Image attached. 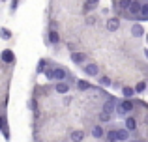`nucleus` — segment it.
<instances>
[{
    "label": "nucleus",
    "instance_id": "obj_1",
    "mask_svg": "<svg viewBox=\"0 0 148 142\" xmlns=\"http://www.w3.org/2000/svg\"><path fill=\"white\" fill-rule=\"evenodd\" d=\"M84 73H86L88 77H98L99 75V67L96 66V64H86V66H84Z\"/></svg>",
    "mask_w": 148,
    "mask_h": 142
},
{
    "label": "nucleus",
    "instance_id": "obj_2",
    "mask_svg": "<svg viewBox=\"0 0 148 142\" xmlns=\"http://www.w3.org/2000/svg\"><path fill=\"white\" fill-rule=\"evenodd\" d=\"M114 107H116V99L114 97H109L107 101L103 103V112H107V114L114 112Z\"/></svg>",
    "mask_w": 148,
    "mask_h": 142
},
{
    "label": "nucleus",
    "instance_id": "obj_3",
    "mask_svg": "<svg viewBox=\"0 0 148 142\" xmlns=\"http://www.w3.org/2000/svg\"><path fill=\"white\" fill-rule=\"evenodd\" d=\"M53 79H56L58 82H62V80L66 79V69L62 66H58V67H54L53 69Z\"/></svg>",
    "mask_w": 148,
    "mask_h": 142
},
{
    "label": "nucleus",
    "instance_id": "obj_4",
    "mask_svg": "<svg viewBox=\"0 0 148 142\" xmlns=\"http://www.w3.org/2000/svg\"><path fill=\"white\" fill-rule=\"evenodd\" d=\"M118 28H120V21L116 17H111L107 21V30H109V32H116Z\"/></svg>",
    "mask_w": 148,
    "mask_h": 142
},
{
    "label": "nucleus",
    "instance_id": "obj_5",
    "mask_svg": "<svg viewBox=\"0 0 148 142\" xmlns=\"http://www.w3.org/2000/svg\"><path fill=\"white\" fill-rule=\"evenodd\" d=\"M127 11H130L131 15H139V11H141V2H139V0H131Z\"/></svg>",
    "mask_w": 148,
    "mask_h": 142
},
{
    "label": "nucleus",
    "instance_id": "obj_6",
    "mask_svg": "<svg viewBox=\"0 0 148 142\" xmlns=\"http://www.w3.org/2000/svg\"><path fill=\"white\" fill-rule=\"evenodd\" d=\"M124 129H126L127 133H130V131H135V129H137V120H135L133 116L126 118V127H124Z\"/></svg>",
    "mask_w": 148,
    "mask_h": 142
},
{
    "label": "nucleus",
    "instance_id": "obj_7",
    "mask_svg": "<svg viewBox=\"0 0 148 142\" xmlns=\"http://www.w3.org/2000/svg\"><path fill=\"white\" fill-rule=\"evenodd\" d=\"M84 60H86L84 52H71V62L73 64H84Z\"/></svg>",
    "mask_w": 148,
    "mask_h": 142
},
{
    "label": "nucleus",
    "instance_id": "obj_8",
    "mask_svg": "<svg viewBox=\"0 0 148 142\" xmlns=\"http://www.w3.org/2000/svg\"><path fill=\"white\" fill-rule=\"evenodd\" d=\"M118 107H120V109H122L124 112L127 114V112H131V110H133V101H131V99H124V101L120 103Z\"/></svg>",
    "mask_w": 148,
    "mask_h": 142
},
{
    "label": "nucleus",
    "instance_id": "obj_9",
    "mask_svg": "<svg viewBox=\"0 0 148 142\" xmlns=\"http://www.w3.org/2000/svg\"><path fill=\"white\" fill-rule=\"evenodd\" d=\"M127 137H130V133L126 129H116V142H126Z\"/></svg>",
    "mask_w": 148,
    "mask_h": 142
},
{
    "label": "nucleus",
    "instance_id": "obj_10",
    "mask_svg": "<svg viewBox=\"0 0 148 142\" xmlns=\"http://www.w3.org/2000/svg\"><path fill=\"white\" fill-rule=\"evenodd\" d=\"M54 88H56L58 94H68V92H69V84L64 82V80H62V82H56V86H54Z\"/></svg>",
    "mask_w": 148,
    "mask_h": 142
},
{
    "label": "nucleus",
    "instance_id": "obj_11",
    "mask_svg": "<svg viewBox=\"0 0 148 142\" xmlns=\"http://www.w3.org/2000/svg\"><path fill=\"white\" fill-rule=\"evenodd\" d=\"M103 127H101V125H96V127H92V137H94V139H103Z\"/></svg>",
    "mask_w": 148,
    "mask_h": 142
},
{
    "label": "nucleus",
    "instance_id": "obj_12",
    "mask_svg": "<svg viewBox=\"0 0 148 142\" xmlns=\"http://www.w3.org/2000/svg\"><path fill=\"white\" fill-rule=\"evenodd\" d=\"M131 34H133L135 37H141L143 34H145V30H143L141 24H133V28H131Z\"/></svg>",
    "mask_w": 148,
    "mask_h": 142
},
{
    "label": "nucleus",
    "instance_id": "obj_13",
    "mask_svg": "<svg viewBox=\"0 0 148 142\" xmlns=\"http://www.w3.org/2000/svg\"><path fill=\"white\" fill-rule=\"evenodd\" d=\"M83 139H84V133L83 131H73L71 133V140L73 142H83Z\"/></svg>",
    "mask_w": 148,
    "mask_h": 142
},
{
    "label": "nucleus",
    "instance_id": "obj_14",
    "mask_svg": "<svg viewBox=\"0 0 148 142\" xmlns=\"http://www.w3.org/2000/svg\"><path fill=\"white\" fill-rule=\"evenodd\" d=\"M2 60L6 64H11V62H13V52H11V51H4L2 52Z\"/></svg>",
    "mask_w": 148,
    "mask_h": 142
},
{
    "label": "nucleus",
    "instance_id": "obj_15",
    "mask_svg": "<svg viewBox=\"0 0 148 142\" xmlns=\"http://www.w3.org/2000/svg\"><path fill=\"white\" fill-rule=\"evenodd\" d=\"M77 88H79L81 92L90 90V82H88V80H77Z\"/></svg>",
    "mask_w": 148,
    "mask_h": 142
},
{
    "label": "nucleus",
    "instance_id": "obj_16",
    "mask_svg": "<svg viewBox=\"0 0 148 142\" xmlns=\"http://www.w3.org/2000/svg\"><path fill=\"white\" fill-rule=\"evenodd\" d=\"M105 139H107V142H116V129L107 131V133H105Z\"/></svg>",
    "mask_w": 148,
    "mask_h": 142
},
{
    "label": "nucleus",
    "instance_id": "obj_17",
    "mask_svg": "<svg viewBox=\"0 0 148 142\" xmlns=\"http://www.w3.org/2000/svg\"><path fill=\"white\" fill-rule=\"evenodd\" d=\"M49 41H51V43H58V41H60V36H58V32L51 30V32H49Z\"/></svg>",
    "mask_w": 148,
    "mask_h": 142
},
{
    "label": "nucleus",
    "instance_id": "obj_18",
    "mask_svg": "<svg viewBox=\"0 0 148 142\" xmlns=\"http://www.w3.org/2000/svg\"><path fill=\"white\" fill-rule=\"evenodd\" d=\"M122 94H124V97H126V99H130V97H133L135 90H133V88H130V86H126V88L122 90Z\"/></svg>",
    "mask_w": 148,
    "mask_h": 142
},
{
    "label": "nucleus",
    "instance_id": "obj_19",
    "mask_svg": "<svg viewBox=\"0 0 148 142\" xmlns=\"http://www.w3.org/2000/svg\"><path fill=\"white\" fill-rule=\"evenodd\" d=\"M99 122H103V124L111 122V114H107V112H103V110H101V114H99Z\"/></svg>",
    "mask_w": 148,
    "mask_h": 142
},
{
    "label": "nucleus",
    "instance_id": "obj_20",
    "mask_svg": "<svg viewBox=\"0 0 148 142\" xmlns=\"http://www.w3.org/2000/svg\"><path fill=\"white\" fill-rule=\"evenodd\" d=\"M130 4H131V0H118V7L120 10H127Z\"/></svg>",
    "mask_w": 148,
    "mask_h": 142
},
{
    "label": "nucleus",
    "instance_id": "obj_21",
    "mask_svg": "<svg viewBox=\"0 0 148 142\" xmlns=\"http://www.w3.org/2000/svg\"><path fill=\"white\" fill-rule=\"evenodd\" d=\"M99 84H103V86H111V79H109V77H101Z\"/></svg>",
    "mask_w": 148,
    "mask_h": 142
},
{
    "label": "nucleus",
    "instance_id": "obj_22",
    "mask_svg": "<svg viewBox=\"0 0 148 142\" xmlns=\"http://www.w3.org/2000/svg\"><path fill=\"white\" fill-rule=\"evenodd\" d=\"M45 67H47V62H45V60H41V62H40V66H38V71H45Z\"/></svg>",
    "mask_w": 148,
    "mask_h": 142
},
{
    "label": "nucleus",
    "instance_id": "obj_23",
    "mask_svg": "<svg viewBox=\"0 0 148 142\" xmlns=\"http://www.w3.org/2000/svg\"><path fill=\"white\" fill-rule=\"evenodd\" d=\"M94 22H96V17L94 15H88L86 17V24H94Z\"/></svg>",
    "mask_w": 148,
    "mask_h": 142
},
{
    "label": "nucleus",
    "instance_id": "obj_24",
    "mask_svg": "<svg viewBox=\"0 0 148 142\" xmlns=\"http://www.w3.org/2000/svg\"><path fill=\"white\" fill-rule=\"evenodd\" d=\"M0 34H2V37H4V39H8V37H11L10 30H2V32H0Z\"/></svg>",
    "mask_w": 148,
    "mask_h": 142
},
{
    "label": "nucleus",
    "instance_id": "obj_25",
    "mask_svg": "<svg viewBox=\"0 0 148 142\" xmlns=\"http://www.w3.org/2000/svg\"><path fill=\"white\" fill-rule=\"evenodd\" d=\"M145 88H146V82H139V86H137V92H145Z\"/></svg>",
    "mask_w": 148,
    "mask_h": 142
},
{
    "label": "nucleus",
    "instance_id": "obj_26",
    "mask_svg": "<svg viewBox=\"0 0 148 142\" xmlns=\"http://www.w3.org/2000/svg\"><path fill=\"white\" fill-rule=\"evenodd\" d=\"M92 10H94V6H90V4H84V11H86V13H90Z\"/></svg>",
    "mask_w": 148,
    "mask_h": 142
},
{
    "label": "nucleus",
    "instance_id": "obj_27",
    "mask_svg": "<svg viewBox=\"0 0 148 142\" xmlns=\"http://www.w3.org/2000/svg\"><path fill=\"white\" fill-rule=\"evenodd\" d=\"M98 2H99V0H86V4H90V6H96Z\"/></svg>",
    "mask_w": 148,
    "mask_h": 142
},
{
    "label": "nucleus",
    "instance_id": "obj_28",
    "mask_svg": "<svg viewBox=\"0 0 148 142\" xmlns=\"http://www.w3.org/2000/svg\"><path fill=\"white\" fill-rule=\"evenodd\" d=\"M135 142H137V140H135Z\"/></svg>",
    "mask_w": 148,
    "mask_h": 142
}]
</instances>
